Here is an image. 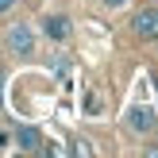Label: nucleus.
Instances as JSON below:
<instances>
[{
    "label": "nucleus",
    "instance_id": "8",
    "mask_svg": "<svg viewBox=\"0 0 158 158\" xmlns=\"http://www.w3.org/2000/svg\"><path fill=\"white\" fill-rule=\"evenodd\" d=\"M154 154H158V147H154Z\"/></svg>",
    "mask_w": 158,
    "mask_h": 158
},
{
    "label": "nucleus",
    "instance_id": "2",
    "mask_svg": "<svg viewBox=\"0 0 158 158\" xmlns=\"http://www.w3.org/2000/svg\"><path fill=\"white\" fill-rule=\"evenodd\" d=\"M131 31H135L139 39H158V8H139L135 15H131Z\"/></svg>",
    "mask_w": 158,
    "mask_h": 158
},
{
    "label": "nucleus",
    "instance_id": "1",
    "mask_svg": "<svg viewBox=\"0 0 158 158\" xmlns=\"http://www.w3.org/2000/svg\"><path fill=\"white\" fill-rule=\"evenodd\" d=\"M4 43H8V50H15V54H35V31H31L27 23H12L8 35H4Z\"/></svg>",
    "mask_w": 158,
    "mask_h": 158
},
{
    "label": "nucleus",
    "instance_id": "6",
    "mask_svg": "<svg viewBox=\"0 0 158 158\" xmlns=\"http://www.w3.org/2000/svg\"><path fill=\"white\" fill-rule=\"evenodd\" d=\"M15 4V0H0V12H8V8H12Z\"/></svg>",
    "mask_w": 158,
    "mask_h": 158
},
{
    "label": "nucleus",
    "instance_id": "3",
    "mask_svg": "<svg viewBox=\"0 0 158 158\" xmlns=\"http://www.w3.org/2000/svg\"><path fill=\"white\" fill-rule=\"evenodd\" d=\"M127 127H131V131H154V127H158V116H154V108H151V104H139V108H131V112H127Z\"/></svg>",
    "mask_w": 158,
    "mask_h": 158
},
{
    "label": "nucleus",
    "instance_id": "4",
    "mask_svg": "<svg viewBox=\"0 0 158 158\" xmlns=\"http://www.w3.org/2000/svg\"><path fill=\"white\" fill-rule=\"evenodd\" d=\"M15 147L27 154H43V131L39 127H15Z\"/></svg>",
    "mask_w": 158,
    "mask_h": 158
},
{
    "label": "nucleus",
    "instance_id": "5",
    "mask_svg": "<svg viewBox=\"0 0 158 158\" xmlns=\"http://www.w3.org/2000/svg\"><path fill=\"white\" fill-rule=\"evenodd\" d=\"M43 31H46V39L62 43V39H69V19H66V15H46V19H43Z\"/></svg>",
    "mask_w": 158,
    "mask_h": 158
},
{
    "label": "nucleus",
    "instance_id": "7",
    "mask_svg": "<svg viewBox=\"0 0 158 158\" xmlns=\"http://www.w3.org/2000/svg\"><path fill=\"white\" fill-rule=\"evenodd\" d=\"M4 143H8V135H0V147H4Z\"/></svg>",
    "mask_w": 158,
    "mask_h": 158
}]
</instances>
